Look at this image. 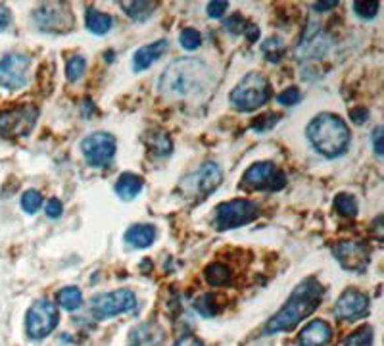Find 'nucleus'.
<instances>
[{
    "label": "nucleus",
    "instance_id": "1",
    "mask_svg": "<svg viewBox=\"0 0 384 346\" xmlns=\"http://www.w3.org/2000/svg\"><path fill=\"white\" fill-rule=\"evenodd\" d=\"M211 79L208 65L198 58H177L160 77V93L171 98H189L202 93Z\"/></svg>",
    "mask_w": 384,
    "mask_h": 346
},
{
    "label": "nucleus",
    "instance_id": "2",
    "mask_svg": "<svg viewBox=\"0 0 384 346\" xmlns=\"http://www.w3.org/2000/svg\"><path fill=\"white\" fill-rule=\"evenodd\" d=\"M323 295H325V287L315 277L304 279L292 290V295L289 296L283 308L269 319L265 325V333L271 335V333L294 329L302 319L312 316L313 312L317 310V306L323 300Z\"/></svg>",
    "mask_w": 384,
    "mask_h": 346
},
{
    "label": "nucleus",
    "instance_id": "3",
    "mask_svg": "<svg viewBox=\"0 0 384 346\" xmlns=\"http://www.w3.org/2000/svg\"><path fill=\"white\" fill-rule=\"evenodd\" d=\"M307 139L313 144V148L326 156V158H338L348 150L350 127L340 115L319 114L315 115L312 123L307 125Z\"/></svg>",
    "mask_w": 384,
    "mask_h": 346
},
{
    "label": "nucleus",
    "instance_id": "4",
    "mask_svg": "<svg viewBox=\"0 0 384 346\" xmlns=\"http://www.w3.org/2000/svg\"><path fill=\"white\" fill-rule=\"evenodd\" d=\"M271 98V85L265 75L252 72L244 75L229 94V102L234 110L239 112H254L267 104Z\"/></svg>",
    "mask_w": 384,
    "mask_h": 346
},
{
    "label": "nucleus",
    "instance_id": "5",
    "mask_svg": "<svg viewBox=\"0 0 384 346\" xmlns=\"http://www.w3.org/2000/svg\"><path fill=\"white\" fill-rule=\"evenodd\" d=\"M258 216H260V208L252 200H242V198L227 200L216 208V227L219 231L237 229L242 225L252 224Z\"/></svg>",
    "mask_w": 384,
    "mask_h": 346
},
{
    "label": "nucleus",
    "instance_id": "6",
    "mask_svg": "<svg viewBox=\"0 0 384 346\" xmlns=\"http://www.w3.org/2000/svg\"><path fill=\"white\" fill-rule=\"evenodd\" d=\"M58 325V308L46 298L37 300L25 316V329L31 339L41 340L48 337Z\"/></svg>",
    "mask_w": 384,
    "mask_h": 346
},
{
    "label": "nucleus",
    "instance_id": "7",
    "mask_svg": "<svg viewBox=\"0 0 384 346\" xmlns=\"http://www.w3.org/2000/svg\"><path fill=\"white\" fill-rule=\"evenodd\" d=\"M137 308V296L129 288H119V290H112V293H102L96 295L91 300V310L96 317L106 319V317L119 316V314H127Z\"/></svg>",
    "mask_w": 384,
    "mask_h": 346
},
{
    "label": "nucleus",
    "instance_id": "8",
    "mask_svg": "<svg viewBox=\"0 0 384 346\" xmlns=\"http://www.w3.org/2000/svg\"><path fill=\"white\" fill-rule=\"evenodd\" d=\"M37 115H39V112L31 104L0 112V135H4V137L27 135L35 127Z\"/></svg>",
    "mask_w": 384,
    "mask_h": 346
},
{
    "label": "nucleus",
    "instance_id": "9",
    "mask_svg": "<svg viewBox=\"0 0 384 346\" xmlns=\"http://www.w3.org/2000/svg\"><path fill=\"white\" fill-rule=\"evenodd\" d=\"M81 152L88 166L104 167L116 156V139L110 133H93L83 139Z\"/></svg>",
    "mask_w": 384,
    "mask_h": 346
},
{
    "label": "nucleus",
    "instance_id": "10",
    "mask_svg": "<svg viewBox=\"0 0 384 346\" xmlns=\"http://www.w3.org/2000/svg\"><path fill=\"white\" fill-rule=\"evenodd\" d=\"M31 58L25 54H8L0 60V86L8 91H18L27 83Z\"/></svg>",
    "mask_w": 384,
    "mask_h": 346
},
{
    "label": "nucleus",
    "instance_id": "11",
    "mask_svg": "<svg viewBox=\"0 0 384 346\" xmlns=\"http://www.w3.org/2000/svg\"><path fill=\"white\" fill-rule=\"evenodd\" d=\"M333 254L334 258L338 260V264L348 271L363 274L369 266V246L363 245L359 241H342V243L333 246Z\"/></svg>",
    "mask_w": 384,
    "mask_h": 346
},
{
    "label": "nucleus",
    "instance_id": "12",
    "mask_svg": "<svg viewBox=\"0 0 384 346\" xmlns=\"http://www.w3.org/2000/svg\"><path fill=\"white\" fill-rule=\"evenodd\" d=\"M221 181H223L221 167L218 164H213V162H206L185 179V187L189 188L190 193H194L196 196L206 198L221 185Z\"/></svg>",
    "mask_w": 384,
    "mask_h": 346
},
{
    "label": "nucleus",
    "instance_id": "13",
    "mask_svg": "<svg viewBox=\"0 0 384 346\" xmlns=\"http://www.w3.org/2000/svg\"><path fill=\"white\" fill-rule=\"evenodd\" d=\"M367 312H369V296L355 290V288L344 290L334 306V316L338 319H346V321H354L357 317H363Z\"/></svg>",
    "mask_w": 384,
    "mask_h": 346
},
{
    "label": "nucleus",
    "instance_id": "14",
    "mask_svg": "<svg viewBox=\"0 0 384 346\" xmlns=\"http://www.w3.org/2000/svg\"><path fill=\"white\" fill-rule=\"evenodd\" d=\"M333 340V329L331 325L323 321V319H313L305 325L300 337H298V345L300 346H329Z\"/></svg>",
    "mask_w": 384,
    "mask_h": 346
},
{
    "label": "nucleus",
    "instance_id": "15",
    "mask_svg": "<svg viewBox=\"0 0 384 346\" xmlns=\"http://www.w3.org/2000/svg\"><path fill=\"white\" fill-rule=\"evenodd\" d=\"M166 339V333L160 325L148 321L135 327L129 335V346H160Z\"/></svg>",
    "mask_w": 384,
    "mask_h": 346
},
{
    "label": "nucleus",
    "instance_id": "16",
    "mask_svg": "<svg viewBox=\"0 0 384 346\" xmlns=\"http://www.w3.org/2000/svg\"><path fill=\"white\" fill-rule=\"evenodd\" d=\"M325 35H323L319 25L313 23V25H310V29H305L304 39H302L300 46H298V54L302 58L321 56V54H325Z\"/></svg>",
    "mask_w": 384,
    "mask_h": 346
},
{
    "label": "nucleus",
    "instance_id": "17",
    "mask_svg": "<svg viewBox=\"0 0 384 346\" xmlns=\"http://www.w3.org/2000/svg\"><path fill=\"white\" fill-rule=\"evenodd\" d=\"M167 51V41L166 39H160L156 43L146 44V46H140L137 52H135V58H133V70L135 72H145L148 70L154 62H158L161 58V54Z\"/></svg>",
    "mask_w": 384,
    "mask_h": 346
},
{
    "label": "nucleus",
    "instance_id": "18",
    "mask_svg": "<svg viewBox=\"0 0 384 346\" xmlns=\"http://www.w3.org/2000/svg\"><path fill=\"white\" fill-rule=\"evenodd\" d=\"M275 166H273L271 162H258V164H254V166L244 173L242 181H244L246 185H252V187L269 188L271 181L275 177Z\"/></svg>",
    "mask_w": 384,
    "mask_h": 346
},
{
    "label": "nucleus",
    "instance_id": "19",
    "mask_svg": "<svg viewBox=\"0 0 384 346\" xmlns=\"http://www.w3.org/2000/svg\"><path fill=\"white\" fill-rule=\"evenodd\" d=\"M125 243L133 248H148L156 238V229L148 224L131 225L129 229L125 231Z\"/></svg>",
    "mask_w": 384,
    "mask_h": 346
},
{
    "label": "nucleus",
    "instance_id": "20",
    "mask_svg": "<svg viewBox=\"0 0 384 346\" xmlns=\"http://www.w3.org/2000/svg\"><path fill=\"white\" fill-rule=\"evenodd\" d=\"M143 187H145L143 177H138L135 173H124V175H119L116 183V193L124 200H133L143 191Z\"/></svg>",
    "mask_w": 384,
    "mask_h": 346
},
{
    "label": "nucleus",
    "instance_id": "21",
    "mask_svg": "<svg viewBox=\"0 0 384 346\" xmlns=\"http://www.w3.org/2000/svg\"><path fill=\"white\" fill-rule=\"evenodd\" d=\"M64 15H67V12H62V6H60V4H44L41 10H37L35 20L37 23H39V27L43 29V31H46V29L51 31V29L58 27V25H56L58 20L64 22Z\"/></svg>",
    "mask_w": 384,
    "mask_h": 346
},
{
    "label": "nucleus",
    "instance_id": "22",
    "mask_svg": "<svg viewBox=\"0 0 384 346\" xmlns=\"http://www.w3.org/2000/svg\"><path fill=\"white\" fill-rule=\"evenodd\" d=\"M85 22H87L88 31L95 33V35H106L110 29H112V18L108 14L100 12V10H95V8L87 10Z\"/></svg>",
    "mask_w": 384,
    "mask_h": 346
},
{
    "label": "nucleus",
    "instance_id": "23",
    "mask_svg": "<svg viewBox=\"0 0 384 346\" xmlns=\"http://www.w3.org/2000/svg\"><path fill=\"white\" fill-rule=\"evenodd\" d=\"M204 275H206L208 285H211V287H223V285L231 281V269L225 264H219V262H213V264L206 267Z\"/></svg>",
    "mask_w": 384,
    "mask_h": 346
},
{
    "label": "nucleus",
    "instance_id": "24",
    "mask_svg": "<svg viewBox=\"0 0 384 346\" xmlns=\"http://www.w3.org/2000/svg\"><path fill=\"white\" fill-rule=\"evenodd\" d=\"M121 8L125 10V14L129 15L131 20L135 22H146L150 15L154 14V2H121Z\"/></svg>",
    "mask_w": 384,
    "mask_h": 346
},
{
    "label": "nucleus",
    "instance_id": "25",
    "mask_svg": "<svg viewBox=\"0 0 384 346\" xmlns=\"http://www.w3.org/2000/svg\"><path fill=\"white\" fill-rule=\"evenodd\" d=\"M58 304L67 312L81 308L83 304V293L77 287H65L58 293Z\"/></svg>",
    "mask_w": 384,
    "mask_h": 346
},
{
    "label": "nucleus",
    "instance_id": "26",
    "mask_svg": "<svg viewBox=\"0 0 384 346\" xmlns=\"http://www.w3.org/2000/svg\"><path fill=\"white\" fill-rule=\"evenodd\" d=\"M284 43L279 37H269L265 39V43L261 44V52L265 54L269 62H281L284 56Z\"/></svg>",
    "mask_w": 384,
    "mask_h": 346
},
{
    "label": "nucleus",
    "instance_id": "27",
    "mask_svg": "<svg viewBox=\"0 0 384 346\" xmlns=\"http://www.w3.org/2000/svg\"><path fill=\"white\" fill-rule=\"evenodd\" d=\"M194 310L204 317H213L216 314H219V306H218V298L216 295H202L200 298L194 300Z\"/></svg>",
    "mask_w": 384,
    "mask_h": 346
},
{
    "label": "nucleus",
    "instance_id": "28",
    "mask_svg": "<svg viewBox=\"0 0 384 346\" xmlns=\"http://www.w3.org/2000/svg\"><path fill=\"white\" fill-rule=\"evenodd\" d=\"M146 143L156 156H167L171 152V139L167 137L166 133H152L146 139Z\"/></svg>",
    "mask_w": 384,
    "mask_h": 346
},
{
    "label": "nucleus",
    "instance_id": "29",
    "mask_svg": "<svg viewBox=\"0 0 384 346\" xmlns=\"http://www.w3.org/2000/svg\"><path fill=\"white\" fill-rule=\"evenodd\" d=\"M334 210L346 217H354L357 214V200L352 195L342 193L334 198Z\"/></svg>",
    "mask_w": 384,
    "mask_h": 346
},
{
    "label": "nucleus",
    "instance_id": "30",
    "mask_svg": "<svg viewBox=\"0 0 384 346\" xmlns=\"http://www.w3.org/2000/svg\"><path fill=\"white\" fill-rule=\"evenodd\" d=\"M87 70V62L83 56H73L67 60L65 64V75L69 81H79L83 77V73Z\"/></svg>",
    "mask_w": 384,
    "mask_h": 346
},
{
    "label": "nucleus",
    "instance_id": "31",
    "mask_svg": "<svg viewBox=\"0 0 384 346\" xmlns=\"http://www.w3.org/2000/svg\"><path fill=\"white\" fill-rule=\"evenodd\" d=\"M373 345V329L371 327H359L357 331L350 335L344 346H371Z\"/></svg>",
    "mask_w": 384,
    "mask_h": 346
},
{
    "label": "nucleus",
    "instance_id": "32",
    "mask_svg": "<svg viewBox=\"0 0 384 346\" xmlns=\"http://www.w3.org/2000/svg\"><path fill=\"white\" fill-rule=\"evenodd\" d=\"M179 43H181V46L185 51H196V49H200V44H202V35L192 27L183 29L181 35H179Z\"/></svg>",
    "mask_w": 384,
    "mask_h": 346
},
{
    "label": "nucleus",
    "instance_id": "33",
    "mask_svg": "<svg viewBox=\"0 0 384 346\" xmlns=\"http://www.w3.org/2000/svg\"><path fill=\"white\" fill-rule=\"evenodd\" d=\"M43 206V196L39 191H25L22 196V208L27 212V214H35L37 210Z\"/></svg>",
    "mask_w": 384,
    "mask_h": 346
},
{
    "label": "nucleus",
    "instance_id": "34",
    "mask_svg": "<svg viewBox=\"0 0 384 346\" xmlns=\"http://www.w3.org/2000/svg\"><path fill=\"white\" fill-rule=\"evenodd\" d=\"M378 8H380V4L373 0V2H354L352 10L355 12V15H359L363 20H373L377 15Z\"/></svg>",
    "mask_w": 384,
    "mask_h": 346
},
{
    "label": "nucleus",
    "instance_id": "35",
    "mask_svg": "<svg viewBox=\"0 0 384 346\" xmlns=\"http://www.w3.org/2000/svg\"><path fill=\"white\" fill-rule=\"evenodd\" d=\"M277 101L284 104V106H294V104L302 101V93H300V89H296V86H290V89H284L283 93L277 96Z\"/></svg>",
    "mask_w": 384,
    "mask_h": 346
},
{
    "label": "nucleus",
    "instance_id": "36",
    "mask_svg": "<svg viewBox=\"0 0 384 346\" xmlns=\"http://www.w3.org/2000/svg\"><path fill=\"white\" fill-rule=\"evenodd\" d=\"M279 120H281V115L279 114L260 115V117H256L254 120L252 127H254L256 131H267V129H271L273 125H277V123H279Z\"/></svg>",
    "mask_w": 384,
    "mask_h": 346
},
{
    "label": "nucleus",
    "instance_id": "37",
    "mask_svg": "<svg viewBox=\"0 0 384 346\" xmlns=\"http://www.w3.org/2000/svg\"><path fill=\"white\" fill-rule=\"evenodd\" d=\"M227 10H229V2H223V0H218V2H210V4H208V15L213 18V20L223 18Z\"/></svg>",
    "mask_w": 384,
    "mask_h": 346
},
{
    "label": "nucleus",
    "instance_id": "38",
    "mask_svg": "<svg viewBox=\"0 0 384 346\" xmlns=\"http://www.w3.org/2000/svg\"><path fill=\"white\" fill-rule=\"evenodd\" d=\"M44 212H46V216L48 217L56 219V217L62 216V212H64V208H62V202H60L58 198H51V200L46 202V208H44Z\"/></svg>",
    "mask_w": 384,
    "mask_h": 346
},
{
    "label": "nucleus",
    "instance_id": "39",
    "mask_svg": "<svg viewBox=\"0 0 384 346\" xmlns=\"http://www.w3.org/2000/svg\"><path fill=\"white\" fill-rule=\"evenodd\" d=\"M383 127H377L373 131V148H375V154L377 156H383Z\"/></svg>",
    "mask_w": 384,
    "mask_h": 346
},
{
    "label": "nucleus",
    "instance_id": "40",
    "mask_svg": "<svg viewBox=\"0 0 384 346\" xmlns=\"http://www.w3.org/2000/svg\"><path fill=\"white\" fill-rule=\"evenodd\" d=\"M350 117H352L355 123H363L367 117H369V112H367L365 108H354L352 112H350Z\"/></svg>",
    "mask_w": 384,
    "mask_h": 346
},
{
    "label": "nucleus",
    "instance_id": "41",
    "mask_svg": "<svg viewBox=\"0 0 384 346\" xmlns=\"http://www.w3.org/2000/svg\"><path fill=\"white\" fill-rule=\"evenodd\" d=\"M10 23V10L6 6H0V31H4Z\"/></svg>",
    "mask_w": 384,
    "mask_h": 346
},
{
    "label": "nucleus",
    "instance_id": "42",
    "mask_svg": "<svg viewBox=\"0 0 384 346\" xmlns=\"http://www.w3.org/2000/svg\"><path fill=\"white\" fill-rule=\"evenodd\" d=\"M338 6V2H315L313 8L317 10V12H325V10H333V8Z\"/></svg>",
    "mask_w": 384,
    "mask_h": 346
},
{
    "label": "nucleus",
    "instance_id": "43",
    "mask_svg": "<svg viewBox=\"0 0 384 346\" xmlns=\"http://www.w3.org/2000/svg\"><path fill=\"white\" fill-rule=\"evenodd\" d=\"M175 346H204L200 340H196L194 337H187V339L179 340Z\"/></svg>",
    "mask_w": 384,
    "mask_h": 346
}]
</instances>
